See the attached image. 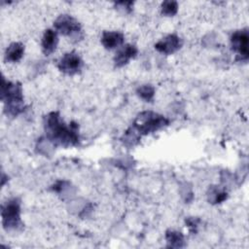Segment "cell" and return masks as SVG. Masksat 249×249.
<instances>
[{"mask_svg":"<svg viewBox=\"0 0 249 249\" xmlns=\"http://www.w3.org/2000/svg\"><path fill=\"white\" fill-rule=\"evenodd\" d=\"M45 137L54 147H73L80 143L79 124L76 122L65 124L58 111H52L43 119Z\"/></svg>","mask_w":249,"mask_h":249,"instance_id":"obj_1","label":"cell"},{"mask_svg":"<svg viewBox=\"0 0 249 249\" xmlns=\"http://www.w3.org/2000/svg\"><path fill=\"white\" fill-rule=\"evenodd\" d=\"M1 100L4 105V112L10 117H17L24 109V96L22 86L18 82H11L2 77Z\"/></svg>","mask_w":249,"mask_h":249,"instance_id":"obj_2","label":"cell"},{"mask_svg":"<svg viewBox=\"0 0 249 249\" xmlns=\"http://www.w3.org/2000/svg\"><path fill=\"white\" fill-rule=\"evenodd\" d=\"M169 124L170 121L163 115L153 111H143L137 114L131 126L142 137L143 135H148L160 130L168 126Z\"/></svg>","mask_w":249,"mask_h":249,"instance_id":"obj_3","label":"cell"},{"mask_svg":"<svg viewBox=\"0 0 249 249\" xmlns=\"http://www.w3.org/2000/svg\"><path fill=\"white\" fill-rule=\"evenodd\" d=\"M1 218L3 229L7 231H18L22 227L20 200L13 197L1 205Z\"/></svg>","mask_w":249,"mask_h":249,"instance_id":"obj_4","label":"cell"},{"mask_svg":"<svg viewBox=\"0 0 249 249\" xmlns=\"http://www.w3.org/2000/svg\"><path fill=\"white\" fill-rule=\"evenodd\" d=\"M53 28L57 33L76 42L82 40L84 37L81 22L74 17L67 14L60 15L56 18L53 21Z\"/></svg>","mask_w":249,"mask_h":249,"instance_id":"obj_5","label":"cell"},{"mask_svg":"<svg viewBox=\"0 0 249 249\" xmlns=\"http://www.w3.org/2000/svg\"><path fill=\"white\" fill-rule=\"evenodd\" d=\"M231 50L236 53V59L246 62L249 58V31L242 28L232 32L230 38Z\"/></svg>","mask_w":249,"mask_h":249,"instance_id":"obj_6","label":"cell"},{"mask_svg":"<svg viewBox=\"0 0 249 249\" xmlns=\"http://www.w3.org/2000/svg\"><path fill=\"white\" fill-rule=\"evenodd\" d=\"M84 66V61L80 54L74 51L65 53L57 62V68L60 72L68 76L79 74Z\"/></svg>","mask_w":249,"mask_h":249,"instance_id":"obj_7","label":"cell"},{"mask_svg":"<svg viewBox=\"0 0 249 249\" xmlns=\"http://www.w3.org/2000/svg\"><path fill=\"white\" fill-rule=\"evenodd\" d=\"M183 46V40L177 34H168L155 44V49L163 54L169 55L178 52Z\"/></svg>","mask_w":249,"mask_h":249,"instance_id":"obj_8","label":"cell"},{"mask_svg":"<svg viewBox=\"0 0 249 249\" xmlns=\"http://www.w3.org/2000/svg\"><path fill=\"white\" fill-rule=\"evenodd\" d=\"M138 54V49L135 45L125 44L123 45L116 53L113 61L116 68H122L126 65L131 59L135 58Z\"/></svg>","mask_w":249,"mask_h":249,"instance_id":"obj_9","label":"cell"},{"mask_svg":"<svg viewBox=\"0 0 249 249\" xmlns=\"http://www.w3.org/2000/svg\"><path fill=\"white\" fill-rule=\"evenodd\" d=\"M58 45V33L52 28L45 30L41 39V48L45 55H51L55 52Z\"/></svg>","mask_w":249,"mask_h":249,"instance_id":"obj_10","label":"cell"},{"mask_svg":"<svg viewBox=\"0 0 249 249\" xmlns=\"http://www.w3.org/2000/svg\"><path fill=\"white\" fill-rule=\"evenodd\" d=\"M101 44L106 50L121 48L124 42V35L120 31H103L101 35Z\"/></svg>","mask_w":249,"mask_h":249,"instance_id":"obj_11","label":"cell"},{"mask_svg":"<svg viewBox=\"0 0 249 249\" xmlns=\"http://www.w3.org/2000/svg\"><path fill=\"white\" fill-rule=\"evenodd\" d=\"M24 50H25V47L21 42L11 43L7 47L5 53H4L5 61L10 62V63L18 62L24 54Z\"/></svg>","mask_w":249,"mask_h":249,"instance_id":"obj_12","label":"cell"},{"mask_svg":"<svg viewBox=\"0 0 249 249\" xmlns=\"http://www.w3.org/2000/svg\"><path fill=\"white\" fill-rule=\"evenodd\" d=\"M206 196H207V201L209 203L216 205L227 200L229 197V195L225 187L212 185V186H209L206 193Z\"/></svg>","mask_w":249,"mask_h":249,"instance_id":"obj_13","label":"cell"},{"mask_svg":"<svg viewBox=\"0 0 249 249\" xmlns=\"http://www.w3.org/2000/svg\"><path fill=\"white\" fill-rule=\"evenodd\" d=\"M167 248H184L186 246L184 234L176 230H167L164 234Z\"/></svg>","mask_w":249,"mask_h":249,"instance_id":"obj_14","label":"cell"},{"mask_svg":"<svg viewBox=\"0 0 249 249\" xmlns=\"http://www.w3.org/2000/svg\"><path fill=\"white\" fill-rule=\"evenodd\" d=\"M140 139H141V136L139 135V133L132 126H130L124 131V133L121 138V141L124 146L130 148L137 145Z\"/></svg>","mask_w":249,"mask_h":249,"instance_id":"obj_15","label":"cell"},{"mask_svg":"<svg viewBox=\"0 0 249 249\" xmlns=\"http://www.w3.org/2000/svg\"><path fill=\"white\" fill-rule=\"evenodd\" d=\"M136 94L145 102H152L156 94V89L150 84H144L136 89Z\"/></svg>","mask_w":249,"mask_h":249,"instance_id":"obj_16","label":"cell"},{"mask_svg":"<svg viewBox=\"0 0 249 249\" xmlns=\"http://www.w3.org/2000/svg\"><path fill=\"white\" fill-rule=\"evenodd\" d=\"M71 189H72L71 183L69 181H66V180H57L51 187V190L53 193H56L59 196H63V197L68 196L69 193L71 194Z\"/></svg>","mask_w":249,"mask_h":249,"instance_id":"obj_17","label":"cell"},{"mask_svg":"<svg viewBox=\"0 0 249 249\" xmlns=\"http://www.w3.org/2000/svg\"><path fill=\"white\" fill-rule=\"evenodd\" d=\"M178 8L177 1L166 0L160 5V13L164 17H174L178 13Z\"/></svg>","mask_w":249,"mask_h":249,"instance_id":"obj_18","label":"cell"},{"mask_svg":"<svg viewBox=\"0 0 249 249\" xmlns=\"http://www.w3.org/2000/svg\"><path fill=\"white\" fill-rule=\"evenodd\" d=\"M200 222H201L200 219L197 217H188L185 219V224H186L187 228L189 229L190 232H192V233H196L197 231Z\"/></svg>","mask_w":249,"mask_h":249,"instance_id":"obj_19","label":"cell"},{"mask_svg":"<svg viewBox=\"0 0 249 249\" xmlns=\"http://www.w3.org/2000/svg\"><path fill=\"white\" fill-rule=\"evenodd\" d=\"M114 4H115L116 9L121 10L126 14H129L132 12L134 2H132V1H118V2H115Z\"/></svg>","mask_w":249,"mask_h":249,"instance_id":"obj_20","label":"cell"},{"mask_svg":"<svg viewBox=\"0 0 249 249\" xmlns=\"http://www.w3.org/2000/svg\"><path fill=\"white\" fill-rule=\"evenodd\" d=\"M183 188H184V192H181V196L184 198V200L189 203L194 198V193H193L192 187H188L187 184H185V186H183Z\"/></svg>","mask_w":249,"mask_h":249,"instance_id":"obj_21","label":"cell"}]
</instances>
